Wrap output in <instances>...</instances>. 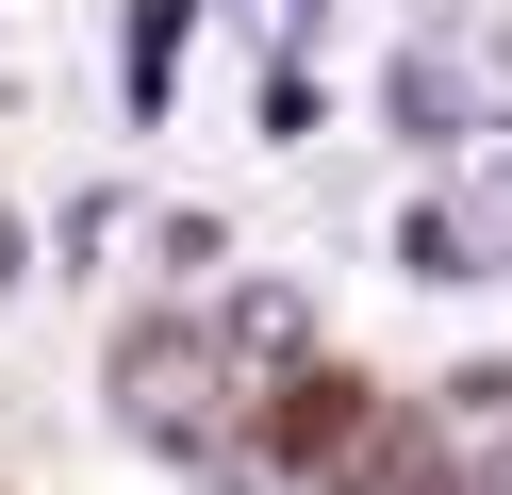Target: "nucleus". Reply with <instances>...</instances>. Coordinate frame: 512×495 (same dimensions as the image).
I'll list each match as a JSON object with an SVG mask.
<instances>
[{
  "instance_id": "obj_6",
  "label": "nucleus",
  "mask_w": 512,
  "mask_h": 495,
  "mask_svg": "<svg viewBox=\"0 0 512 495\" xmlns=\"http://www.w3.org/2000/svg\"><path fill=\"white\" fill-rule=\"evenodd\" d=\"M0 297H17V231H0Z\"/></svg>"
},
{
  "instance_id": "obj_2",
  "label": "nucleus",
  "mask_w": 512,
  "mask_h": 495,
  "mask_svg": "<svg viewBox=\"0 0 512 495\" xmlns=\"http://www.w3.org/2000/svg\"><path fill=\"white\" fill-rule=\"evenodd\" d=\"M215 347H232V363H298V347H314V314H298L281 281H248L232 314H215Z\"/></svg>"
},
{
  "instance_id": "obj_3",
  "label": "nucleus",
  "mask_w": 512,
  "mask_h": 495,
  "mask_svg": "<svg viewBox=\"0 0 512 495\" xmlns=\"http://www.w3.org/2000/svg\"><path fill=\"white\" fill-rule=\"evenodd\" d=\"M397 264H413V281H479V215H446V198L397 215Z\"/></svg>"
},
{
  "instance_id": "obj_1",
  "label": "nucleus",
  "mask_w": 512,
  "mask_h": 495,
  "mask_svg": "<svg viewBox=\"0 0 512 495\" xmlns=\"http://www.w3.org/2000/svg\"><path fill=\"white\" fill-rule=\"evenodd\" d=\"M116 429L166 446V462H215L232 446V347L215 330H133L116 347Z\"/></svg>"
},
{
  "instance_id": "obj_7",
  "label": "nucleus",
  "mask_w": 512,
  "mask_h": 495,
  "mask_svg": "<svg viewBox=\"0 0 512 495\" xmlns=\"http://www.w3.org/2000/svg\"><path fill=\"white\" fill-rule=\"evenodd\" d=\"M479 495H512V462H496V479H479Z\"/></svg>"
},
{
  "instance_id": "obj_4",
  "label": "nucleus",
  "mask_w": 512,
  "mask_h": 495,
  "mask_svg": "<svg viewBox=\"0 0 512 495\" xmlns=\"http://www.w3.org/2000/svg\"><path fill=\"white\" fill-rule=\"evenodd\" d=\"M397 116L446 132V116H479V99H463V66H446V50H413V66H397Z\"/></svg>"
},
{
  "instance_id": "obj_8",
  "label": "nucleus",
  "mask_w": 512,
  "mask_h": 495,
  "mask_svg": "<svg viewBox=\"0 0 512 495\" xmlns=\"http://www.w3.org/2000/svg\"><path fill=\"white\" fill-rule=\"evenodd\" d=\"M281 17H298V0H281Z\"/></svg>"
},
{
  "instance_id": "obj_5",
  "label": "nucleus",
  "mask_w": 512,
  "mask_h": 495,
  "mask_svg": "<svg viewBox=\"0 0 512 495\" xmlns=\"http://www.w3.org/2000/svg\"><path fill=\"white\" fill-rule=\"evenodd\" d=\"M166 50H182V0H149V17H133V50H116V66H133V99H166Z\"/></svg>"
}]
</instances>
